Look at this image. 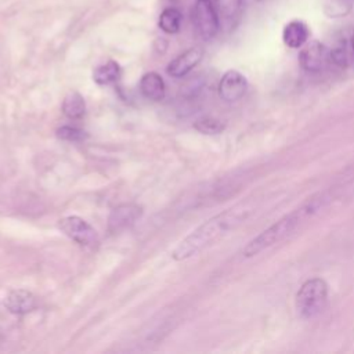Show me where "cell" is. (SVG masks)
Masks as SVG:
<instances>
[{
  "label": "cell",
  "mask_w": 354,
  "mask_h": 354,
  "mask_svg": "<svg viewBox=\"0 0 354 354\" xmlns=\"http://www.w3.org/2000/svg\"><path fill=\"white\" fill-rule=\"evenodd\" d=\"M253 210L254 207L250 203L239 202L212 216L177 245V248L171 252V257L177 261H183L196 256L242 225Z\"/></svg>",
  "instance_id": "6da1fadb"
},
{
  "label": "cell",
  "mask_w": 354,
  "mask_h": 354,
  "mask_svg": "<svg viewBox=\"0 0 354 354\" xmlns=\"http://www.w3.org/2000/svg\"><path fill=\"white\" fill-rule=\"evenodd\" d=\"M324 202L325 198L322 195L313 196L311 199L301 203L299 207L283 214L270 227L263 230L259 235L252 238L242 249V254L245 257H254L261 252L275 246L277 243H281L288 236H290L301 224L311 218L324 206Z\"/></svg>",
  "instance_id": "7a4b0ae2"
},
{
  "label": "cell",
  "mask_w": 354,
  "mask_h": 354,
  "mask_svg": "<svg viewBox=\"0 0 354 354\" xmlns=\"http://www.w3.org/2000/svg\"><path fill=\"white\" fill-rule=\"evenodd\" d=\"M328 283L319 277L308 278L301 283L296 293V310L303 319L319 315L328 301Z\"/></svg>",
  "instance_id": "3957f363"
},
{
  "label": "cell",
  "mask_w": 354,
  "mask_h": 354,
  "mask_svg": "<svg viewBox=\"0 0 354 354\" xmlns=\"http://www.w3.org/2000/svg\"><path fill=\"white\" fill-rule=\"evenodd\" d=\"M192 22L202 40H212L220 30V17L212 0H196L192 10Z\"/></svg>",
  "instance_id": "277c9868"
},
{
  "label": "cell",
  "mask_w": 354,
  "mask_h": 354,
  "mask_svg": "<svg viewBox=\"0 0 354 354\" xmlns=\"http://www.w3.org/2000/svg\"><path fill=\"white\" fill-rule=\"evenodd\" d=\"M58 228L77 245L94 249L98 245L97 231L82 217L66 216L58 221Z\"/></svg>",
  "instance_id": "5b68a950"
},
{
  "label": "cell",
  "mask_w": 354,
  "mask_h": 354,
  "mask_svg": "<svg viewBox=\"0 0 354 354\" xmlns=\"http://www.w3.org/2000/svg\"><path fill=\"white\" fill-rule=\"evenodd\" d=\"M299 62L306 72L314 75L321 73L330 64L329 48L318 40L308 41L299 54Z\"/></svg>",
  "instance_id": "8992f818"
},
{
  "label": "cell",
  "mask_w": 354,
  "mask_h": 354,
  "mask_svg": "<svg viewBox=\"0 0 354 354\" xmlns=\"http://www.w3.org/2000/svg\"><path fill=\"white\" fill-rule=\"evenodd\" d=\"M217 90L223 101L232 104L242 100L246 94L248 80L239 71L230 69L221 76Z\"/></svg>",
  "instance_id": "52a82bcc"
},
{
  "label": "cell",
  "mask_w": 354,
  "mask_h": 354,
  "mask_svg": "<svg viewBox=\"0 0 354 354\" xmlns=\"http://www.w3.org/2000/svg\"><path fill=\"white\" fill-rule=\"evenodd\" d=\"M142 214V207L134 203H123L112 209L108 217V231L112 234L130 228Z\"/></svg>",
  "instance_id": "ba28073f"
},
{
  "label": "cell",
  "mask_w": 354,
  "mask_h": 354,
  "mask_svg": "<svg viewBox=\"0 0 354 354\" xmlns=\"http://www.w3.org/2000/svg\"><path fill=\"white\" fill-rule=\"evenodd\" d=\"M203 58V48L202 47H191L176 57L167 65V73L173 77H184L188 75Z\"/></svg>",
  "instance_id": "9c48e42d"
},
{
  "label": "cell",
  "mask_w": 354,
  "mask_h": 354,
  "mask_svg": "<svg viewBox=\"0 0 354 354\" xmlns=\"http://www.w3.org/2000/svg\"><path fill=\"white\" fill-rule=\"evenodd\" d=\"M37 306L36 297L26 289L11 290L4 299V307L12 314H26Z\"/></svg>",
  "instance_id": "30bf717a"
},
{
  "label": "cell",
  "mask_w": 354,
  "mask_h": 354,
  "mask_svg": "<svg viewBox=\"0 0 354 354\" xmlns=\"http://www.w3.org/2000/svg\"><path fill=\"white\" fill-rule=\"evenodd\" d=\"M310 37V29L306 22L300 19H293L288 22L282 30V40L285 46L290 48L303 47Z\"/></svg>",
  "instance_id": "8fae6325"
},
{
  "label": "cell",
  "mask_w": 354,
  "mask_h": 354,
  "mask_svg": "<svg viewBox=\"0 0 354 354\" xmlns=\"http://www.w3.org/2000/svg\"><path fill=\"white\" fill-rule=\"evenodd\" d=\"M141 94L151 101H160L165 98L166 86L162 76L156 72H147L140 80Z\"/></svg>",
  "instance_id": "7c38bea8"
},
{
  "label": "cell",
  "mask_w": 354,
  "mask_h": 354,
  "mask_svg": "<svg viewBox=\"0 0 354 354\" xmlns=\"http://www.w3.org/2000/svg\"><path fill=\"white\" fill-rule=\"evenodd\" d=\"M122 75V69L119 66V64L116 61H108L102 65H98L94 72H93V80L97 84L101 86H106V84H112L115 82H118L120 79Z\"/></svg>",
  "instance_id": "4fadbf2b"
},
{
  "label": "cell",
  "mask_w": 354,
  "mask_h": 354,
  "mask_svg": "<svg viewBox=\"0 0 354 354\" xmlns=\"http://www.w3.org/2000/svg\"><path fill=\"white\" fill-rule=\"evenodd\" d=\"M62 113L73 120L82 119L86 113L84 98L77 91H71L62 101Z\"/></svg>",
  "instance_id": "5bb4252c"
},
{
  "label": "cell",
  "mask_w": 354,
  "mask_h": 354,
  "mask_svg": "<svg viewBox=\"0 0 354 354\" xmlns=\"http://www.w3.org/2000/svg\"><path fill=\"white\" fill-rule=\"evenodd\" d=\"M181 21H183V12L176 7H167L160 12L158 25L165 33L174 35L180 30Z\"/></svg>",
  "instance_id": "9a60e30c"
},
{
  "label": "cell",
  "mask_w": 354,
  "mask_h": 354,
  "mask_svg": "<svg viewBox=\"0 0 354 354\" xmlns=\"http://www.w3.org/2000/svg\"><path fill=\"white\" fill-rule=\"evenodd\" d=\"M218 17L225 22H234L242 10V0H214Z\"/></svg>",
  "instance_id": "2e32d148"
},
{
  "label": "cell",
  "mask_w": 354,
  "mask_h": 354,
  "mask_svg": "<svg viewBox=\"0 0 354 354\" xmlns=\"http://www.w3.org/2000/svg\"><path fill=\"white\" fill-rule=\"evenodd\" d=\"M194 129L202 134L214 136L224 131L225 123L214 116H202L194 122Z\"/></svg>",
  "instance_id": "e0dca14e"
},
{
  "label": "cell",
  "mask_w": 354,
  "mask_h": 354,
  "mask_svg": "<svg viewBox=\"0 0 354 354\" xmlns=\"http://www.w3.org/2000/svg\"><path fill=\"white\" fill-rule=\"evenodd\" d=\"M329 59L330 64L337 68H346L348 64V53L346 41H340L332 48H329Z\"/></svg>",
  "instance_id": "ac0fdd59"
},
{
  "label": "cell",
  "mask_w": 354,
  "mask_h": 354,
  "mask_svg": "<svg viewBox=\"0 0 354 354\" xmlns=\"http://www.w3.org/2000/svg\"><path fill=\"white\" fill-rule=\"evenodd\" d=\"M325 14L330 18H339V17H344L351 6L348 0H328L325 3Z\"/></svg>",
  "instance_id": "d6986e66"
},
{
  "label": "cell",
  "mask_w": 354,
  "mask_h": 354,
  "mask_svg": "<svg viewBox=\"0 0 354 354\" xmlns=\"http://www.w3.org/2000/svg\"><path fill=\"white\" fill-rule=\"evenodd\" d=\"M57 137L65 141L77 142L87 138V134L84 130L77 129L75 126H61L59 129H57Z\"/></svg>",
  "instance_id": "ffe728a7"
},
{
  "label": "cell",
  "mask_w": 354,
  "mask_h": 354,
  "mask_svg": "<svg viewBox=\"0 0 354 354\" xmlns=\"http://www.w3.org/2000/svg\"><path fill=\"white\" fill-rule=\"evenodd\" d=\"M350 44H351V50H353V53H354V32H353V35H351V37H350Z\"/></svg>",
  "instance_id": "44dd1931"
},
{
  "label": "cell",
  "mask_w": 354,
  "mask_h": 354,
  "mask_svg": "<svg viewBox=\"0 0 354 354\" xmlns=\"http://www.w3.org/2000/svg\"><path fill=\"white\" fill-rule=\"evenodd\" d=\"M170 1H176V0H170Z\"/></svg>",
  "instance_id": "7402d4cb"
}]
</instances>
